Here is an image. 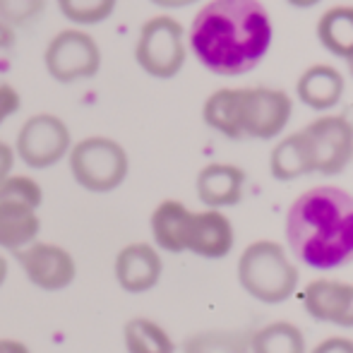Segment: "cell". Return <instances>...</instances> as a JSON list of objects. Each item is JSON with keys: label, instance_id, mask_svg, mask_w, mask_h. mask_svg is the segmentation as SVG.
I'll return each instance as SVG.
<instances>
[{"label": "cell", "instance_id": "obj_1", "mask_svg": "<svg viewBox=\"0 0 353 353\" xmlns=\"http://www.w3.org/2000/svg\"><path fill=\"white\" fill-rule=\"evenodd\" d=\"M274 27L260 0H210L188 29V48L216 77L252 72L270 53Z\"/></svg>", "mask_w": 353, "mask_h": 353}, {"label": "cell", "instance_id": "obj_2", "mask_svg": "<svg viewBox=\"0 0 353 353\" xmlns=\"http://www.w3.org/2000/svg\"><path fill=\"white\" fill-rule=\"evenodd\" d=\"M288 255L310 270L332 272L353 262V195L336 185L301 192L286 212Z\"/></svg>", "mask_w": 353, "mask_h": 353}, {"label": "cell", "instance_id": "obj_3", "mask_svg": "<svg viewBox=\"0 0 353 353\" xmlns=\"http://www.w3.org/2000/svg\"><path fill=\"white\" fill-rule=\"evenodd\" d=\"M293 116V99L274 87H223L202 106V121L228 140H276Z\"/></svg>", "mask_w": 353, "mask_h": 353}, {"label": "cell", "instance_id": "obj_4", "mask_svg": "<svg viewBox=\"0 0 353 353\" xmlns=\"http://www.w3.org/2000/svg\"><path fill=\"white\" fill-rule=\"evenodd\" d=\"M241 288L265 305H279L293 298L301 283V270L288 250L276 241L260 238L243 248L236 265Z\"/></svg>", "mask_w": 353, "mask_h": 353}, {"label": "cell", "instance_id": "obj_5", "mask_svg": "<svg viewBox=\"0 0 353 353\" xmlns=\"http://www.w3.org/2000/svg\"><path fill=\"white\" fill-rule=\"evenodd\" d=\"M70 176L82 190L106 195L125 183L130 173V159L118 140L92 135L74 142L68 152Z\"/></svg>", "mask_w": 353, "mask_h": 353}, {"label": "cell", "instance_id": "obj_6", "mask_svg": "<svg viewBox=\"0 0 353 353\" xmlns=\"http://www.w3.org/2000/svg\"><path fill=\"white\" fill-rule=\"evenodd\" d=\"M188 39L185 27L171 14L149 17L135 41V63L154 79H173L185 68Z\"/></svg>", "mask_w": 353, "mask_h": 353}, {"label": "cell", "instance_id": "obj_7", "mask_svg": "<svg viewBox=\"0 0 353 353\" xmlns=\"http://www.w3.org/2000/svg\"><path fill=\"white\" fill-rule=\"evenodd\" d=\"M301 132L310 171L320 176H339L353 161V123L339 113H325L307 123Z\"/></svg>", "mask_w": 353, "mask_h": 353}, {"label": "cell", "instance_id": "obj_8", "mask_svg": "<svg viewBox=\"0 0 353 353\" xmlns=\"http://www.w3.org/2000/svg\"><path fill=\"white\" fill-rule=\"evenodd\" d=\"M43 68L53 82L74 84L97 77L101 70V48L82 27L63 29L43 51Z\"/></svg>", "mask_w": 353, "mask_h": 353}, {"label": "cell", "instance_id": "obj_9", "mask_svg": "<svg viewBox=\"0 0 353 353\" xmlns=\"http://www.w3.org/2000/svg\"><path fill=\"white\" fill-rule=\"evenodd\" d=\"M72 147L70 128L53 113H34L22 123L14 137V157L34 171H46L61 163Z\"/></svg>", "mask_w": 353, "mask_h": 353}, {"label": "cell", "instance_id": "obj_10", "mask_svg": "<svg viewBox=\"0 0 353 353\" xmlns=\"http://www.w3.org/2000/svg\"><path fill=\"white\" fill-rule=\"evenodd\" d=\"M29 283L41 291H63L77 276V262L65 248L56 243L34 241L32 245L14 252Z\"/></svg>", "mask_w": 353, "mask_h": 353}, {"label": "cell", "instance_id": "obj_11", "mask_svg": "<svg viewBox=\"0 0 353 353\" xmlns=\"http://www.w3.org/2000/svg\"><path fill=\"white\" fill-rule=\"evenodd\" d=\"M307 317L339 330H353V283L339 279H312L301 293Z\"/></svg>", "mask_w": 353, "mask_h": 353}, {"label": "cell", "instance_id": "obj_12", "mask_svg": "<svg viewBox=\"0 0 353 353\" xmlns=\"http://www.w3.org/2000/svg\"><path fill=\"white\" fill-rule=\"evenodd\" d=\"M236 245V231L231 219L221 210L190 212L185 228V252L202 260H223Z\"/></svg>", "mask_w": 353, "mask_h": 353}, {"label": "cell", "instance_id": "obj_13", "mask_svg": "<svg viewBox=\"0 0 353 353\" xmlns=\"http://www.w3.org/2000/svg\"><path fill=\"white\" fill-rule=\"evenodd\" d=\"M163 260L152 243H128L113 262V276L125 293H147L161 281Z\"/></svg>", "mask_w": 353, "mask_h": 353}, {"label": "cell", "instance_id": "obj_14", "mask_svg": "<svg viewBox=\"0 0 353 353\" xmlns=\"http://www.w3.org/2000/svg\"><path fill=\"white\" fill-rule=\"evenodd\" d=\"M245 171L236 163L214 161L200 168L195 178L197 200L207 210H228V207L241 205L243 192H245Z\"/></svg>", "mask_w": 353, "mask_h": 353}, {"label": "cell", "instance_id": "obj_15", "mask_svg": "<svg viewBox=\"0 0 353 353\" xmlns=\"http://www.w3.org/2000/svg\"><path fill=\"white\" fill-rule=\"evenodd\" d=\"M344 89H346L344 74L336 70L334 65L315 63V65H310L298 77L296 97L310 111L327 113L334 106H339L341 97H344Z\"/></svg>", "mask_w": 353, "mask_h": 353}, {"label": "cell", "instance_id": "obj_16", "mask_svg": "<svg viewBox=\"0 0 353 353\" xmlns=\"http://www.w3.org/2000/svg\"><path fill=\"white\" fill-rule=\"evenodd\" d=\"M190 212L181 200H163L149 216V231L157 250L181 255L185 252V228Z\"/></svg>", "mask_w": 353, "mask_h": 353}, {"label": "cell", "instance_id": "obj_17", "mask_svg": "<svg viewBox=\"0 0 353 353\" xmlns=\"http://www.w3.org/2000/svg\"><path fill=\"white\" fill-rule=\"evenodd\" d=\"M41 219L32 207L17 202H0V250L17 252L39 241Z\"/></svg>", "mask_w": 353, "mask_h": 353}, {"label": "cell", "instance_id": "obj_18", "mask_svg": "<svg viewBox=\"0 0 353 353\" xmlns=\"http://www.w3.org/2000/svg\"><path fill=\"white\" fill-rule=\"evenodd\" d=\"M317 41L322 43L327 53L346 58L353 56V5H334L325 10L322 17L317 19Z\"/></svg>", "mask_w": 353, "mask_h": 353}, {"label": "cell", "instance_id": "obj_19", "mask_svg": "<svg viewBox=\"0 0 353 353\" xmlns=\"http://www.w3.org/2000/svg\"><path fill=\"white\" fill-rule=\"evenodd\" d=\"M250 353H307L305 334L288 320H276L250 334Z\"/></svg>", "mask_w": 353, "mask_h": 353}, {"label": "cell", "instance_id": "obj_20", "mask_svg": "<svg viewBox=\"0 0 353 353\" xmlns=\"http://www.w3.org/2000/svg\"><path fill=\"white\" fill-rule=\"evenodd\" d=\"M270 171L272 178L281 183H291L301 176H310V161H307L305 144L301 140V132L281 137L270 152Z\"/></svg>", "mask_w": 353, "mask_h": 353}, {"label": "cell", "instance_id": "obj_21", "mask_svg": "<svg viewBox=\"0 0 353 353\" xmlns=\"http://www.w3.org/2000/svg\"><path fill=\"white\" fill-rule=\"evenodd\" d=\"M128 353H176L171 334L149 317H130L123 327Z\"/></svg>", "mask_w": 353, "mask_h": 353}, {"label": "cell", "instance_id": "obj_22", "mask_svg": "<svg viewBox=\"0 0 353 353\" xmlns=\"http://www.w3.org/2000/svg\"><path fill=\"white\" fill-rule=\"evenodd\" d=\"M183 353H250V334L236 330L195 332L183 341Z\"/></svg>", "mask_w": 353, "mask_h": 353}, {"label": "cell", "instance_id": "obj_23", "mask_svg": "<svg viewBox=\"0 0 353 353\" xmlns=\"http://www.w3.org/2000/svg\"><path fill=\"white\" fill-rule=\"evenodd\" d=\"M56 5L74 27H94L116 12L118 0H56Z\"/></svg>", "mask_w": 353, "mask_h": 353}, {"label": "cell", "instance_id": "obj_24", "mask_svg": "<svg viewBox=\"0 0 353 353\" xmlns=\"http://www.w3.org/2000/svg\"><path fill=\"white\" fill-rule=\"evenodd\" d=\"M0 202H17V205L32 207L39 212V207L43 205V190L34 178L10 173L0 183Z\"/></svg>", "mask_w": 353, "mask_h": 353}, {"label": "cell", "instance_id": "obj_25", "mask_svg": "<svg viewBox=\"0 0 353 353\" xmlns=\"http://www.w3.org/2000/svg\"><path fill=\"white\" fill-rule=\"evenodd\" d=\"M46 10V0H0V22L19 29L34 24Z\"/></svg>", "mask_w": 353, "mask_h": 353}, {"label": "cell", "instance_id": "obj_26", "mask_svg": "<svg viewBox=\"0 0 353 353\" xmlns=\"http://www.w3.org/2000/svg\"><path fill=\"white\" fill-rule=\"evenodd\" d=\"M19 108H22V94L10 82L0 79V125L5 121H10L14 113H19Z\"/></svg>", "mask_w": 353, "mask_h": 353}, {"label": "cell", "instance_id": "obj_27", "mask_svg": "<svg viewBox=\"0 0 353 353\" xmlns=\"http://www.w3.org/2000/svg\"><path fill=\"white\" fill-rule=\"evenodd\" d=\"M310 353H353V339L349 336H327Z\"/></svg>", "mask_w": 353, "mask_h": 353}, {"label": "cell", "instance_id": "obj_28", "mask_svg": "<svg viewBox=\"0 0 353 353\" xmlns=\"http://www.w3.org/2000/svg\"><path fill=\"white\" fill-rule=\"evenodd\" d=\"M14 149L10 147L8 142L0 140V183L5 181V178L12 173V166H14Z\"/></svg>", "mask_w": 353, "mask_h": 353}, {"label": "cell", "instance_id": "obj_29", "mask_svg": "<svg viewBox=\"0 0 353 353\" xmlns=\"http://www.w3.org/2000/svg\"><path fill=\"white\" fill-rule=\"evenodd\" d=\"M17 37H14V29L8 27L5 22H0V51H10L14 46Z\"/></svg>", "mask_w": 353, "mask_h": 353}, {"label": "cell", "instance_id": "obj_30", "mask_svg": "<svg viewBox=\"0 0 353 353\" xmlns=\"http://www.w3.org/2000/svg\"><path fill=\"white\" fill-rule=\"evenodd\" d=\"M149 3L161 10H181V8H190V5L200 3V0H149Z\"/></svg>", "mask_w": 353, "mask_h": 353}, {"label": "cell", "instance_id": "obj_31", "mask_svg": "<svg viewBox=\"0 0 353 353\" xmlns=\"http://www.w3.org/2000/svg\"><path fill=\"white\" fill-rule=\"evenodd\" d=\"M0 353H32L27 344L17 339H0Z\"/></svg>", "mask_w": 353, "mask_h": 353}, {"label": "cell", "instance_id": "obj_32", "mask_svg": "<svg viewBox=\"0 0 353 353\" xmlns=\"http://www.w3.org/2000/svg\"><path fill=\"white\" fill-rule=\"evenodd\" d=\"M288 5H293V8H301V10H310L315 8V5H320L322 0H286Z\"/></svg>", "mask_w": 353, "mask_h": 353}, {"label": "cell", "instance_id": "obj_33", "mask_svg": "<svg viewBox=\"0 0 353 353\" xmlns=\"http://www.w3.org/2000/svg\"><path fill=\"white\" fill-rule=\"evenodd\" d=\"M8 260L3 257V252H0V288H3V283L8 281Z\"/></svg>", "mask_w": 353, "mask_h": 353}, {"label": "cell", "instance_id": "obj_34", "mask_svg": "<svg viewBox=\"0 0 353 353\" xmlns=\"http://www.w3.org/2000/svg\"><path fill=\"white\" fill-rule=\"evenodd\" d=\"M346 68H349V74L353 77V56H351V58H346Z\"/></svg>", "mask_w": 353, "mask_h": 353}]
</instances>
